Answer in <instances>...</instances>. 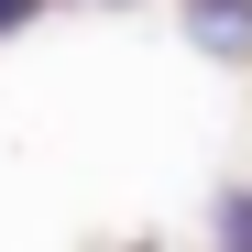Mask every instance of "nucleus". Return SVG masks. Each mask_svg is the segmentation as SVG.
<instances>
[{"label": "nucleus", "mask_w": 252, "mask_h": 252, "mask_svg": "<svg viewBox=\"0 0 252 252\" xmlns=\"http://www.w3.org/2000/svg\"><path fill=\"white\" fill-rule=\"evenodd\" d=\"M187 44L220 66H252V0H187Z\"/></svg>", "instance_id": "1"}, {"label": "nucleus", "mask_w": 252, "mask_h": 252, "mask_svg": "<svg viewBox=\"0 0 252 252\" xmlns=\"http://www.w3.org/2000/svg\"><path fill=\"white\" fill-rule=\"evenodd\" d=\"M208 230H220V241H241V252H252V197H220V208H208Z\"/></svg>", "instance_id": "2"}]
</instances>
